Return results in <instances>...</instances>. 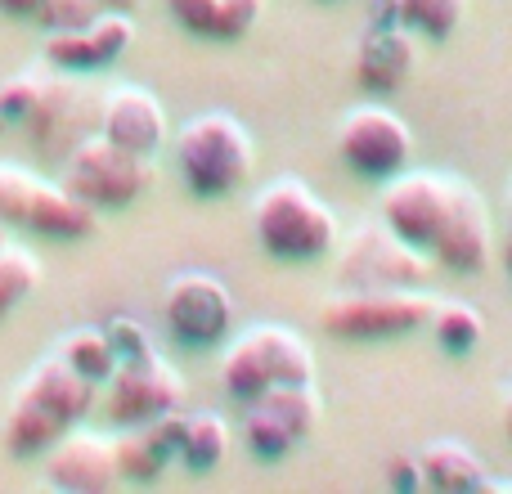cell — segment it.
<instances>
[{"mask_svg":"<svg viewBox=\"0 0 512 494\" xmlns=\"http://www.w3.org/2000/svg\"><path fill=\"white\" fill-rule=\"evenodd\" d=\"M418 468H423V486L445 490V494H468V490L490 486L477 450H468L463 441H432L418 454Z\"/></svg>","mask_w":512,"mask_h":494,"instance_id":"obj_21","label":"cell"},{"mask_svg":"<svg viewBox=\"0 0 512 494\" xmlns=\"http://www.w3.org/2000/svg\"><path fill=\"white\" fill-rule=\"evenodd\" d=\"M41 95H45V77H36V72L0 81V122H32Z\"/></svg>","mask_w":512,"mask_h":494,"instance_id":"obj_28","label":"cell"},{"mask_svg":"<svg viewBox=\"0 0 512 494\" xmlns=\"http://www.w3.org/2000/svg\"><path fill=\"white\" fill-rule=\"evenodd\" d=\"M45 481L68 494H104L117 481V450L108 436L95 432H68L45 450Z\"/></svg>","mask_w":512,"mask_h":494,"instance_id":"obj_15","label":"cell"},{"mask_svg":"<svg viewBox=\"0 0 512 494\" xmlns=\"http://www.w3.org/2000/svg\"><path fill=\"white\" fill-rule=\"evenodd\" d=\"M436 297L418 288H342L319 306V328L337 342H387L427 328Z\"/></svg>","mask_w":512,"mask_h":494,"instance_id":"obj_4","label":"cell"},{"mask_svg":"<svg viewBox=\"0 0 512 494\" xmlns=\"http://www.w3.org/2000/svg\"><path fill=\"white\" fill-rule=\"evenodd\" d=\"M324 400H319L315 382H292V387H270L256 400H248V418H243V445L256 459L274 463L301 441H310Z\"/></svg>","mask_w":512,"mask_h":494,"instance_id":"obj_8","label":"cell"},{"mask_svg":"<svg viewBox=\"0 0 512 494\" xmlns=\"http://www.w3.org/2000/svg\"><path fill=\"white\" fill-rule=\"evenodd\" d=\"M59 185L99 212H122V207L140 203V194L153 185V167L140 153L122 149L104 135H90L68 153Z\"/></svg>","mask_w":512,"mask_h":494,"instance_id":"obj_5","label":"cell"},{"mask_svg":"<svg viewBox=\"0 0 512 494\" xmlns=\"http://www.w3.org/2000/svg\"><path fill=\"white\" fill-rule=\"evenodd\" d=\"M432 274L423 247L405 243L391 225H360L337 243V283L342 288H418Z\"/></svg>","mask_w":512,"mask_h":494,"instance_id":"obj_6","label":"cell"},{"mask_svg":"<svg viewBox=\"0 0 512 494\" xmlns=\"http://www.w3.org/2000/svg\"><path fill=\"white\" fill-rule=\"evenodd\" d=\"M167 9L189 36L230 41V36H225V0H167Z\"/></svg>","mask_w":512,"mask_h":494,"instance_id":"obj_27","label":"cell"},{"mask_svg":"<svg viewBox=\"0 0 512 494\" xmlns=\"http://www.w3.org/2000/svg\"><path fill=\"white\" fill-rule=\"evenodd\" d=\"M176 167L189 194L198 198H230L248 185L256 167V144L248 126L230 113H198L185 122L176 140Z\"/></svg>","mask_w":512,"mask_h":494,"instance_id":"obj_2","label":"cell"},{"mask_svg":"<svg viewBox=\"0 0 512 494\" xmlns=\"http://www.w3.org/2000/svg\"><path fill=\"white\" fill-rule=\"evenodd\" d=\"M135 45V23L122 9H104L90 27L77 32H45V63L59 72H99L117 63Z\"/></svg>","mask_w":512,"mask_h":494,"instance_id":"obj_14","label":"cell"},{"mask_svg":"<svg viewBox=\"0 0 512 494\" xmlns=\"http://www.w3.org/2000/svg\"><path fill=\"white\" fill-rule=\"evenodd\" d=\"M230 445H234V436L221 414H185L176 459H185L189 472H212L230 459Z\"/></svg>","mask_w":512,"mask_h":494,"instance_id":"obj_22","label":"cell"},{"mask_svg":"<svg viewBox=\"0 0 512 494\" xmlns=\"http://www.w3.org/2000/svg\"><path fill=\"white\" fill-rule=\"evenodd\" d=\"M337 158L364 180H391L414 162V131L382 104H360L337 126Z\"/></svg>","mask_w":512,"mask_h":494,"instance_id":"obj_7","label":"cell"},{"mask_svg":"<svg viewBox=\"0 0 512 494\" xmlns=\"http://www.w3.org/2000/svg\"><path fill=\"white\" fill-rule=\"evenodd\" d=\"M0 14H9V18H36V14H41V0H0Z\"/></svg>","mask_w":512,"mask_h":494,"instance_id":"obj_32","label":"cell"},{"mask_svg":"<svg viewBox=\"0 0 512 494\" xmlns=\"http://www.w3.org/2000/svg\"><path fill=\"white\" fill-rule=\"evenodd\" d=\"M450 198H454V176H441V171H400V176L387 180L382 189V225L400 234L405 243L432 252L436 239H441V225L450 216Z\"/></svg>","mask_w":512,"mask_h":494,"instance_id":"obj_11","label":"cell"},{"mask_svg":"<svg viewBox=\"0 0 512 494\" xmlns=\"http://www.w3.org/2000/svg\"><path fill=\"white\" fill-rule=\"evenodd\" d=\"M54 351H59L72 369H81L86 378H95L99 387H104L117 369V355H113V346H108L104 328H77V333H68Z\"/></svg>","mask_w":512,"mask_h":494,"instance_id":"obj_24","label":"cell"},{"mask_svg":"<svg viewBox=\"0 0 512 494\" xmlns=\"http://www.w3.org/2000/svg\"><path fill=\"white\" fill-rule=\"evenodd\" d=\"M432 256L454 274H481L490 265V256H495V230H490L486 198L459 176H454L450 216H445Z\"/></svg>","mask_w":512,"mask_h":494,"instance_id":"obj_12","label":"cell"},{"mask_svg":"<svg viewBox=\"0 0 512 494\" xmlns=\"http://www.w3.org/2000/svg\"><path fill=\"white\" fill-rule=\"evenodd\" d=\"M99 135L122 149L153 158L167 140V113H162L158 95L144 86H113L99 104Z\"/></svg>","mask_w":512,"mask_h":494,"instance_id":"obj_16","label":"cell"},{"mask_svg":"<svg viewBox=\"0 0 512 494\" xmlns=\"http://www.w3.org/2000/svg\"><path fill=\"white\" fill-rule=\"evenodd\" d=\"M104 387H108L104 409L117 427L158 423L162 414H176L185 405V382L158 351L140 355V360H122Z\"/></svg>","mask_w":512,"mask_h":494,"instance_id":"obj_10","label":"cell"},{"mask_svg":"<svg viewBox=\"0 0 512 494\" xmlns=\"http://www.w3.org/2000/svg\"><path fill=\"white\" fill-rule=\"evenodd\" d=\"M391 486H409V490L423 486V468H418V459H396L391 463Z\"/></svg>","mask_w":512,"mask_h":494,"instance_id":"obj_31","label":"cell"},{"mask_svg":"<svg viewBox=\"0 0 512 494\" xmlns=\"http://www.w3.org/2000/svg\"><path fill=\"white\" fill-rule=\"evenodd\" d=\"M252 234L265 256L297 265L319 261V256L337 252V243H342V225H337L333 207L301 180H274L256 194Z\"/></svg>","mask_w":512,"mask_h":494,"instance_id":"obj_1","label":"cell"},{"mask_svg":"<svg viewBox=\"0 0 512 494\" xmlns=\"http://www.w3.org/2000/svg\"><path fill=\"white\" fill-rule=\"evenodd\" d=\"M36 283H41V261L23 247H0V319L23 306Z\"/></svg>","mask_w":512,"mask_h":494,"instance_id":"obj_25","label":"cell"},{"mask_svg":"<svg viewBox=\"0 0 512 494\" xmlns=\"http://www.w3.org/2000/svg\"><path fill=\"white\" fill-rule=\"evenodd\" d=\"M468 14V0H369L373 27H409L414 36L445 41Z\"/></svg>","mask_w":512,"mask_h":494,"instance_id":"obj_20","label":"cell"},{"mask_svg":"<svg viewBox=\"0 0 512 494\" xmlns=\"http://www.w3.org/2000/svg\"><path fill=\"white\" fill-rule=\"evenodd\" d=\"M95 396H99V382L86 378L81 369H72V364L54 351L18 382L9 405H27V409H36V414L54 418L59 427H77L81 418L95 409Z\"/></svg>","mask_w":512,"mask_h":494,"instance_id":"obj_13","label":"cell"},{"mask_svg":"<svg viewBox=\"0 0 512 494\" xmlns=\"http://www.w3.org/2000/svg\"><path fill=\"white\" fill-rule=\"evenodd\" d=\"M5 230H9V225H5V221H0V247H5Z\"/></svg>","mask_w":512,"mask_h":494,"instance_id":"obj_35","label":"cell"},{"mask_svg":"<svg viewBox=\"0 0 512 494\" xmlns=\"http://www.w3.org/2000/svg\"><path fill=\"white\" fill-rule=\"evenodd\" d=\"M104 337H108V346H113L117 364L140 360V355H153V342H149V333H144L140 319H126V315L113 319V324H104Z\"/></svg>","mask_w":512,"mask_h":494,"instance_id":"obj_30","label":"cell"},{"mask_svg":"<svg viewBox=\"0 0 512 494\" xmlns=\"http://www.w3.org/2000/svg\"><path fill=\"white\" fill-rule=\"evenodd\" d=\"M104 14V0H41V14L36 23L45 32H77V27H90Z\"/></svg>","mask_w":512,"mask_h":494,"instance_id":"obj_29","label":"cell"},{"mask_svg":"<svg viewBox=\"0 0 512 494\" xmlns=\"http://www.w3.org/2000/svg\"><path fill=\"white\" fill-rule=\"evenodd\" d=\"M36 189H41V176H32L27 167H14V162H0V221L23 230Z\"/></svg>","mask_w":512,"mask_h":494,"instance_id":"obj_26","label":"cell"},{"mask_svg":"<svg viewBox=\"0 0 512 494\" xmlns=\"http://www.w3.org/2000/svg\"><path fill=\"white\" fill-rule=\"evenodd\" d=\"M135 5H140V0H104V9H122V14H131Z\"/></svg>","mask_w":512,"mask_h":494,"instance_id":"obj_34","label":"cell"},{"mask_svg":"<svg viewBox=\"0 0 512 494\" xmlns=\"http://www.w3.org/2000/svg\"><path fill=\"white\" fill-rule=\"evenodd\" d=\"M508 265H512V243H508Z\"/></svg>","mask_w":512,"mask_h":494,"instance_id":"obj_37","label":"cell"},{"mask_svg":"<svg viewBox=\"0 0 512 494\" xmlns=\"http://www.w3.org/2000/svg\"><path fill=\"white\" fill-rule=\"evenodd\" d=\"M162 315L180 346L189 351H207L216 346L234 324V297L216 274L207 270H185L167 283L162 292Z\"/></svg>","mask_w":512,"mask_h":494,"instance_id":"obj_9","label":"cell"},{"mask_svg":"<svg viewBox=\"0 0 512 494\" xmlns=\"http://www.w3.org/2000/svg\"><path fill=\"white\" fill-rule=\"evenodd\" d=\"M418 41L409 27H369L355 45V81L369 95H391L414 77Z\"/></svg>","mask_w":512,"mask_h":494,"instance_id":"obj_17","label":"cell"},{"mask_svg":"<svg viewBox=\"0 0 512 494\" xmlns=\"http://www.w3.org/2000/svg\"><path fill=\"white\" fill-rule=\"evenodd\" d=\"M23 230L41 234V239L81 243V239H90V234H99V207L81 203L77 194H68V189L54 185V180H41Z\"/></svg>","mask_w":512,"mask_h":494,"instance_id":"obj_19","label":"cell"},{"mask_svg":"<svg viewBox=\"0 0 512 494\" xmlns=\"http://www.w3.org/2000/svg\"><path fill=\"white\" fill-rule=\"evenodd\" d=\"M508 216H512V189H508Z\"/></svg>","mask_w":512,"mask_h":494,"instance_id":"obj_36","label":"cell"},{"mask_svg":"<svg viewBox=\"0 0 512 494\" xmlns=\"http://www.w3.org/2000/svg\"><path fill=\"white\" fill-rule=\"evenodd\" d=\"M432 337L445 355H472L481 342H486V319H481L477 306L468 301H436L432 315Z\"/></svg>","mask_w":512,"mask_h":494,"instance_id":"obj_23","label":"cell"},{"mask_svg":"<svg viewBox=\"0 0 512 494\" xmlns=\"http://www.w3.org/2000/svg\"><path fill=\"white\" fill-rule=\"evenodd\" d=\"M499 418H504V432H508V441H512V382H508V391H504V405H499Z\"/></svg>","mask_w":512,"mask_h":494,"instance_id":"obj_33","label":"cell"},{"mask_svg":"<svg viewBox=\"0 0 512 494\" xmlns=\"http://www.w3.org/2000/svg\"><path fill=\"white\" fill-rule=\"evenodd\" d=\"M180 427H185V414H162L158 423H140V427H122V436L113 441L117 450V477L122 481H158L162 472L171 468L180 450Z\"/></svg>","mask_w":512,"mask_h":494,"instance_id":"obj_18","label":"cell"},{"mask_svg":"<svg viewBox=\"0 0 512 494\" xmlns=\"http://www.w3.org/2000/svg\"><path fill=\"white\" fill-rule=\"evenodd\" d=\"M292 382H315V351L306 337L283 324L248 328L221 355V387L239 405H248L270 387H292Z\"/></svg>","mask_w":512,"mask_h":494,"instance_id":"obj_3","label":"cell"}]
</instances>
